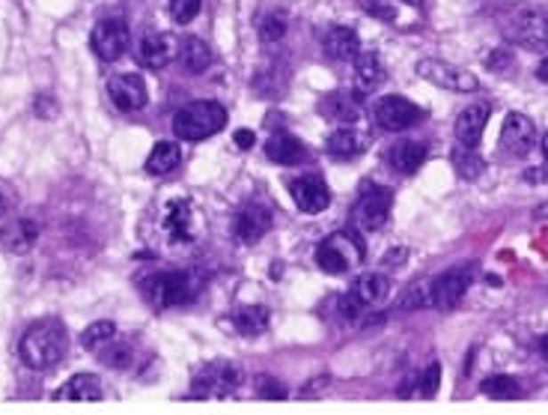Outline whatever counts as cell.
I'll return each mask as SVG.
<instances>
[{
  "label": "cell",
  "mask_w": 548,
  "mask_h": 415,
  "mask_svg": "<svg viewBox=\"0 0 548 415\" xmlns=\"http://www.w3.org/2000/svg\"><path fill=\"white\" fill-rule=\"evenodd\" d=\"M68 350V329L60 317H42L21 335L19 355L30 370H51Z\"/></svg>",
  "instance_id": "cell-1"
},
{
  "label": "cell",
  "mask_w": 548,
  "mask_h": 415,
  "mask_svg": "<svg viewBox=\"0 0 548 415\" xmlns=\"http://www.w3.org/2000/svg\"><path fill=\"white\" fill-rule=\"evenodd\" d=\"M141 293L158 311L179 308L200 293V278L191 269H158L141 278Z\"/></svg>",
  "instance_id": "cell-2"
},
{
  "label": "cell",
  "mask_w": 548,
  "mask_h": 415,
  "mask_svg": "<svg viewBox=\"0 0 548 415\" xmlns=\"http://www.w3.org/2000/svg\"><path fill=\"white\" fill-rule=\"evenodd\" d=\"M227 126V108L221 102H188L173 114V134L179 141H203Z\"/></svg>",
  "instance_id": "cell-3"
},
{
  "label": "cell",
  "mask_w": 548,
  "mask_h": 415,
  "mask_svg": "<svg viewBox=\"0 0 548 415\" xmlns=\"http://www.w3.org/2000/svg\"><path fill=\"white\" fill-rule=\"evenodd\" d=\"M364 242L352 231H337L325 236L316 248V266L328 275H346L364 264Z\"/></svg>",
  "instance_id": "cell-4"
},
{
  "label": "cell",
  "mask_w": 548,
  "mask_h": 415,
  "mask_svg": "<svg viewBox=\"0 0 548 415\" xmlns=\"http://www.w3.org/2000/svg\"><path fill=\"white\" fill-rule=\"evenodd\" d=\"M474 278H477V264H456V266L444 269L441 275H435V281L430 287V302L439 311H453L462 299H465Z\"/></svg>",
  "instance_id": "cell-5"
},
{
  "label": "cell",
  "mask_w": 548,
  "mask_h": 415,
  "mask_svg": "<svg viewBox=\"0 0 548 415\" xmlns=\"http://www.w3.org/2000/svg\"><path fill=\"white\" fill-rule=\"evenodd\" d=\"M510 42L528 51H548V12L543 10H516L504 28Z\"/></svg>",
  "instance_id": "cell-6"
},
{
  "label": "cell",
  "mask_w": 548,
  "mask_h": 415,
  "mask_svg": "<svg viewBox=\"0 0 548 415\" xmlns=\"http://www.w3.org/2000/svg\"><path fill=\"white\" fill-rule=\"evenodd\" d=\"M388 290H391V281L384 275H379V273L361 275L352 284V290L340 299L342 320H358L370 305H379L382 299H388Z\"/></svg>",
  "instance_id": "cell-7"
},
{
  "label": "cell",
  "mask_w": 548,
  "mask_h": 415,
  "mask_svg": "<svg viewBox=\"0 0 548 415\" xmlns=\"http://www.w3.org/2000/svg\"><path fill=\"white\" fill-rule=\"evenodd\" d=\"M391 207H393V191L388 185H367L361 191V198L355 200L352 218L358 227H364V231H379V227L388 224Z\"/></svg>",
  "instance_id": "cell-8"
},
{
  "label": "cell",
  "mask_w": 548,
  "mask_h": 415,
  "mask_svg": "<svg viewBox=\"0 0 548 415\" xmlns=\"http://www.w3.org/2000/svg\"><path fill=\"white\" fill-rule=\"evenodd\" d=\"M242 383V370L236 362H209L203 365L200 374L194 377V395L197 397H227L236 392V386Z\"/></svg>",
  "instance_id": "cell-9"
},
{
  "label": "cell",
  "mask_w": 548,
  "mask_h": 415,
  "mask_svg": "<svg viewBox=\"0 0 548 415\" xmlns=\"http://www.w3.org/2000/svg\"><path fill=\"white\" fill-rule=\"evenodd\" d=\"M375 123L388 132H406L411 126H417L426 117L423 108H417L415 102L406 99V96H384L375 102Z\"/></svg>",
  "instance_id": "cell-10"
},
{
  "label": "cell",
  "mask_w": 548,
  "mask_h": 415,
  "mask_svg": "<svg viewBox=\"0 0 548 415\" xmlns=\"http://www.w3.org/2000/svg\"><path fill=\"white\" fill-rule=\"evenodd\" d=\"M108 99H110V105H114L117 111L132 114V111L147 108L149 93H147V84H143L141 75L119 72V75H110L108 78Z\"/></svg>",
  "instance_id": "cell-11"
},
{
  "label": "cell",
  "mask_w": 548,
  "mask_h": 415,
  "mask_svg": "<svg viewBox=\"0 0 548 415\" xmlns=\"http://www.w3.org/2000/svg\"><path fill=\"white\" fill-rule=\"evenodd\" d=\"M90 48L99 61H119L128 51V24L123 19H101L90 33Z\"/></svg>",
  "instance_id": "cell-12"
},
{
  "label": "cell",
  "mask_w": 548,
  "mask_h": 415,
  "mask_svg": "<svg viewBox=\"0 0 548 415\" xmlns=\"http://www.w3.org/2000/svg\"><path fill=\"white\" fill-rule=\"evenodd\" d=\"M417 75H421L423 81L435 84V87H444L453 93H474L480 87L477 75H471L468 69H459V66L444 63V61H421L417 63Z\"/></svg>",
  "instance_id": "cell-13"
},
{
  "label": "cell",
  "mask_w": 548,
  "mask_h": 415,
  "mask_svg": "<svg viewBox=\"0 0 548 415\" xmlns=\"http://www.w3.org/2000/svg\"><path fill=\"white\" fill-rule=\"evenodd\" d=\"M179 57V39L173 33H147L137 45V61L147 69H165Z\"/></svg>",
  "instance_id": "cell-14"
},
{
  "label": "cell",
  "mask_w": 548,
  "mask_h": 415,
  "mask_svg": "<svg viewBox=\"0 0 548 415\" xmlns=\"http://www.w3.org/2000/svg\"><path fill=\"white\" fill-rule=\"evenodd\" d=\"M194 209L188 200H170L165 209V218H161V227H165L167 240L173 245H188L197 236V224H194Z\"/></svg>",
  "instance_id": "cell-15"
},
{
  "label": "cell",
  "mask_w": 548,
  "mask_h": 415,
  "mask_svg": "<svg viewBox=\"0 0 548 415\" xmlns=\"http://www.w3.org/2000/svg\"><path fill=\"white\" fill-rule=\"evenodd\" d=\"M293 200L302 213H310V216L322 213V209H328V203H331V189L322 176L304 174L293 183Z\"/></svg>",
  "instance_id": "cell-16"
},
{
  "label": "cell",
  "mask_w": 548,
  "mask_h": 415,
  "mask_svg": "<svg viewBox=\"0 0 548 415\" xmlns=\"http://www.w3.org/2000/svg\"><path fill=\"white\" fill-rule=\"evenodd\" d=\"M534 141H536V126L530 123V117L519 111L507 114V120L501 126V147L512 152V156H525L534 147Z\"/></svg>",
  "instance_id": "cell-17"
},
{
  "label": "cell",
  "mask_w": 548,
  "mask_h": 415,
  "mask_svg": "<svg viewBox=\"0 0 548 415\" xmlns=\"http://www.w3.org/2000/svg\"><path fill=\"white\" fill-rule=\"evenodd\" d=\"M489 114H492V108L486 105V102H474V105H468L465 111L456 117V141L462 147L477 150V143L486 132V123H489Z\"/></svg>",
  "instance_id": "cell-18"
},
{
  "label": "cell",
  "mask_w": 548,
  "mask_h": 415,
  "mask_svg": "<svg viewBox=\"0 0 548 415\" xmlns=\"http://www.w3.org/2000/svg\"><path fill=\"white\" fill-rule=\"evenodd\" d=\"M269 231H271V213L262 203H247L242 213L236 216V236L245 245L260 242Z\"/></svg>",
  "instance_id": "cell-19"
},
{
  "label": "cell",
  "mask_w": 548,
  "mask_h": 415,
  "mask_svg": "<svg viewBox=\"0 0 548 415\" xmlns=\"http://www.w3.org/2000/svg\"><path fill=\"white\" fill-rule=\"evenodd\" d=\"M322 48L331 61H355L358 51H361V39H358V33L352 28H346V24H334V28L325 30Z\"/></svg>",
  "instance_id": "cell-20"
},
{
  "label": "cell",
  "mask_w": 548,
  "mask_h": 415,
  "mask_svg": "<svg viewBox=\"0 0 548 415\" xmlns=\"http://www.w3.org/2000/svg\"><path fill=\"white\" fill-rule=\"evenodd\" d=\"M39 240V224L33 218H12L10 224H4L0 231V242L6 251L12 254H28Z\"/></svg>",
  "instance_id": "cell-21"
},
{
  "label": "cell",
  "mask_w": 548,
  "mask_h": 415,
  "mask_svg": "<svg viewBox=\"0 0 548 415\" xmlns=\"http://www.w3.org/2000/svg\"><path fill=\"white\" fill-rule=\"evenodd\" d=\"M426 156H430V147H426L423 141H399V143H393V150L388 152V162L393 171L411 176L421 171Z\"/></svg>",
  "instance_id": "cell-22"
},
{
  "label": "cell",
  "mask_w": 548,
  "mask_h": 415,
  "mask_svg": "<svg viewBox=\"0 0 548 415\" xmlns=\"http://www.w3.org/2000/svg\"><path fill=\"white\" fill-rule=\"evenodd\" d=\"M105 397L101 379L96 374H75L68 383L54 395V401H72V403H93Z\"/></svg>",
  "instance_id": "cell-23"
},
{
  "label": "cell",
  "mask_w": 548,
  "mask_h": 415,
  "mask_svg": "<svg viewBox=\"0 0 548 415\" xmlns=\"http://www.w3.org/2000/svg\"><path fill=\"white\" fill-rule=\"evenodd\" d=\"M367 147H370V134L355 129V126H340V129H334L331 138H328V152L337 159L361 156Z\"/></svg>",
  "instance_id": "cell-24"
},
{
  "label": "cell",
  "mask_w": 548,
  "mask_h": 415,
  "mask_svg": "<svg viewBox=\"0 0 548 415\" xmlns=\"http://www.w3.org/2000/svg\"><path fill=\"white\" fill-rule=\"evenodd\" d=\"M384 81V63L379 51H358L355 57V87L358 93H373Z\"/></svg>",
  "instance_id": "cell-25"
},
{
  "label": "cell",
  "mask_w": 548,
  "mask_h": 415,
  "mask_svg": "<svg viewBox=\"0 0 548 415\" xmlns=\"http://www.w3.org/2000/svg\"><path fill=\"white\" fill-rule=\"evenodd\" d=\"M265 156L274 165H298L307 159V147L293 134H271L269 143H265Z\"/></svg>",
  "instance_id": "cell-26"
},
{
  "label": "cell",
  "mask_w": 548,
  "mask_h": 415,
  "mask_svg": "<svg viewBox=\"0 0 548 415\" xmlns=\"http://www.w3.org/2000/svg\"><path fill=\"white\" fill-rule=\"evenodd\" d=\"M179 61H182L185 72L200 75V72H206L212 66L215 54H212V48L206 45L200 37H185L182 45H179Z\"/></svg>",
  "instance_id": "cell-27"
},
{
  "label": "cell",
  "mask_w": 548,
  "mask_h": 415,
  "mask_svg": "<svg viewBox=\"0 0 548 415\" xmlns=\"http://www.w3.org/2000/svg\"><path fill=\"white\" fill-rule=\"evenodd\" d=\"M179 162H182V147L173 141H158L147 159V174H152V176L173 174Z\"/></svg>",
  "instance_id": "cell-28"
},
{
  "label": "cell",
  "mask_w": 548,
  "mask_h": 415,
  "mask_svg": "<svg viewBox=\"0 0 548 415\" xmlns=\"http://www.w3.org/2000/svg\"><path fill=\"white\" fill-rule=\"evenodd\" d=\"M236 329L242 335L247 338H256V335H262L265 329H269L271 323V314H269V308L265 305H242V308L236 311Z\"/></svg>",
  "instance_id": "cell-29"
},
{
  "label": "cell",
  "mask_w": 548,
  "mask_h": 415,
  "mask_svg": "<svg viewBox=\"0 0 548 415\" xmlns=\"http://www.w3.org/2000/svg\"><path fill=\"white\" fill-rule=\"evenodd\" d=\"M99 359H101V365H108V368H114V370H123V368L132 365L134 350H132V344L123 341V338H114V341H108L99 350Z\"/></svg>",
  "instance_id": "cell-30"
},
{
  "label": "cell",
  "mask_w": 548,
  "mask_h": 415,
  "mask_svg": "<svg viewBox=\"0 0 548 415\" xmlns=\"http://www.w3.org/2000/svg\"><path fill=\"white\" fill-rule=\"evenodd\" d=\"M453 167H456V174L462 176V180H477V176L483 174L486 162L477 156L474 147H462L459 143V147L453 150Z\"/></svg>",
  "instance_id": "cell-31"
},
{
  "label": "cell",
  "mask_w": 548,
  "mask_h": 415,
  "mask_svg": "<svg viewBox=\"0 0 548 415\" xmlns=\"http://www.w3.org/2000/svg\"><path fill=\"white\" fill-rule=\"evenodd\" d=\"M117 338V323H110V320H99V323L87 326L81 332V346L90 353H99L101 346H105L108 341H114Z\"/></svg>",
  "instance_id": "cell-32"
},
{
  "label": "cell",
  "mask_w": 548,
  "mask_h": 415,
  "mask_svg": "<svg viewBox=\"0 0 548 415\" xmlns=\"http://www.w3.org/2000/svg\"><path fill=\"white\" fill-rule=\"evenodd\" d=\"M483 395L492 397V401H512V397H521V383L516 377H507V374L489 377L483 383Z\"/></svg>",
  "instance_id": "cell-33"
},
{
  "label": "cell",
  "mask_w": 548,
  "mask_h": 415,
  "mask_svg": "<svg viewBox=\"0 0 548 415\" xmlns=\"http://www.w3.org/2000/svg\"><path fill=\"white\" fill-rule=\"evenodd\" d=\"M319 111L325 114V117H331L334 123H342V126H349L358 117V108L352 105V102H349L346 96H328L319 105Z\"/></svg>",
  "instance_id": "cell-34"
},
{
  "label": "cell",
  "mask_w": 548,
  "mask_h": 415,
  "mask_svg": "<svg viewBox=\"0 0 548 415\" xmlns=\"http://www.w3.org/2000/svg\"><path fill=\"white\" fill-rule=\"evenodd\" d=\"M286 33V19L284 12H271L265 15L262 24H260V39L265 42V45H271V42H280Z\"/></svg>",
  "instance_id": "cell-35"
},
{
  "label": "cell",
  "mask_w": 548,
  "mask_h": 415,
  "mask_svg": "<svg viewBox=\"0 0 548 415\" xmlns=\"http://www.w3.org/2000/svg\"><path fill=\"white\" fill-rule=\"evenodd\" d=\"M426 305H432L430 302V290L421 287V284H411L408 290L399 296L397 311H417V308H426Z\"/></svg>",
  "instance_id": "cell-36"
},
{
  "label": "cell",
  "mask_w": 548,
  "mask_h": 415,
  "mask_svg": "<svg viewBox=\"0 0 548 415\" xmlns=\"http://www.w3.org/2000/svg\"><path fill=\"white\" fill-rule=\"evenodd\" d=\"M256 383V395L262 397V401H284L286 397V388H284V383H280V379H274V377H269V374H260L254 379Z\"/></svg>",
  "instance_id": "cell-37"
},
{
  "label": "cell",
  "mask_w": 548,
  "mask_h": 415,
  "mask_svg": "<svg viewBox=\"0 0 548 415\" xmlns=\"http://www.w3.org/2000/svg\"><path fill=\"white\" fill-rule=\"evenodd\" d=\"M200 4L203 0H170V15L179 24H191L200 12Z\"/></svg>",
  "instance_id": "cell-38"
},
{
  "label": "cell",
  "mask_w": 548,
  "mask_h": 415,
  "mask_svg": "<svg viewBox=\"0 0 548 415\" xmlns=\"http://www.w3.org/2000/svg\"><path fill=\"white\" fill-rule=\"evenodd\" d=\"M417 383H421L423 397H435V392H439V386H441V362H430Z\"/></svg>",
  "instance_id": "cell-39"
},
{
  "label": "cell",
  "mask_w": 548,
  "mask_h": 415,
  "mask_svg": "<svg viewBox=\"0 0 548 415\" xmlns=\"http://www.w3.org/2000/svg\"><path fill=\"white\" fill-rule=\"evenodd\" d=\"M364 10H367V12H373V15H379V19H384V21H393V19H397V12H393L391 6H382L379 0H367Z\"/></svg>",
  "instance_id": "cell-40"
},
{
  "label": "cell",
  "mask_w": 548,
  "mask_h": 415,
  "mask_svg": "<svg viewBox=\"0 0 548 415\" xmlns=\"http://www.w3.org/2000/svg\"><path fill=\"white\" fill-rule=\"evenodd\" d=\"M406 257H408L406 248L388 251V254H384V260H382V266H399V264H406Z\"/></svg>",
  "instance_id": "cell-41"
},
{
  "label": "cell",
  "mask_w": 548,
  "mask_h": 415,
  "mask_svg": "<svg viewBox=\"0 0 548 415\" xmlns=\"http://www.w3.org/2000/svg\"><path fill=\"white\" fill-rule=\"evenodd\" d=\"M233 141H236V147H242V150H251L254 147V132L251 129H238L236 134H233Z\"/></svg>",
  "instance_id": "cell-42"
},
{
  "label": "cell",
  "mask_w": 548,
  "mask_h": 415,
  "mask_svg": "<svg viewBox=\"0 0 548 415\" xmlns=\"http://www.w3.org/2000/svg\"><path fill=\"white\" fill-rule=\"evenodd\" d=\"M534 218H539V222H548V200L539 203V207L534 209Z\"/></svg>",
  "instance_id": "cell-43"
},
{
  "label": "cell",
  "mask_w": 548,
  "mask_h": 415,
  "mask_svg": "<svg viewBox=\"0 0 548 415\" xmlns=\"http://www.w3.org/2000/svg\"><path fill=\"white\" fill-rule=\"evenodd\" d=\"M536 78L548 84V61H543V63H539V69H536Z\"/></svg>",
  "instance_id": "cell-44"
},
{
  "label": "cell",
  "mask_w": 548,
  "mask_h": 415,
  "mask_svg": "<svg viewBox=\"0 0 548 415\" xmlns=\"http://www.w3.org/2000/svg\"><path fill=\"white\" fill-rule=\"evenodd\" d=\"M6 213H10V198L0 191V216H6Z\"/></svg>",
  "instance_id": "cell-45"
},
{
  "label": "cell",
  "mask_w": 548,
  "mask_h": 415,
  "mask_svg": "<svg viewBox=\"0 0 548 415\" xmlns=\"http://www.w3.org/2000/svg\"><path fill=\"white\" fill-rule=\"evenodd\" d=\"M539 353H543V359L548 362V335H543V341H539Z\"/></svg>",
  "instance_id": "cell-46"
},
{
  "label": "cell",
  "mask_w": 548,
  "mask_h": 415,
  "mask_svg": "<svg viewBox=\"0 0 548 415\" xmlns=\"http://www.w3.org/2000/svg\"><path fill=\"white\" fill-rule=\"evenodd\" d=\"M543 156L548 159V132H545V138H543Z\"/></svg>",
  "instance_id": "cell-47"
},
{
  "label": "cell",
  "mask_w": 548,
  "mask_h": 415,
  "mask_svg": "<svg viewBox=\"0 0 548 415\" xmlns=\"http://www.w3.org/2000/svg\"><path fill=\"white\" fill-rule=\"evenodd\" d=\"M406 4H411V6H423V0H406Z\"/></svg>",
  "instance_id": "cell-48"
}]
</instances>
